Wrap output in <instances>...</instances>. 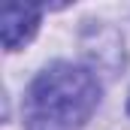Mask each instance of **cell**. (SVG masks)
Masks as SVG:
<instances>
[{
    "label": "cell",
    "mask_w": 130,
    "mask_h": 130,
    "mask_svg": "<svg viewBox=\"0 0 130 130\" xmlns=\"http://www.w3.org/2000/svg\"><path fill=\"white\" fill-rule=\"evenodd\" d=\"M127 112H130V97H127Z\"/></svg>",
    "instance_id": "cell-3"
},
{
    "label": "cell",
    "mask_w": 130,
    "mask_h": 130,
    "mask_svg": "<svg viewBox=\"0 0 130 130\" xmlns=\"http://www.w3.org/2000/svg\"><path fill=\"white\" fill-rule=\"evenodd\" d=\"M100 106V82L88 67L55 61L24 94L27 130H79Z\"/></svg>",
    "instance_id": "cell-1"
},
{
    "label": "cell",
    "mask_w": 130,
    "mask_h": 130,
    "mask_svg": "<svg viewBox=\"0 0 130 130\" xmlns=\"http://www.w3.org/2000/svg\"><path fill=\"white\" fill-rule=\"evenodd\" d=\"M39 27V6L33 3H3L0 9V33H3V45L9 52L21 48Z\"/></svg>",
    "instance_id": "cell-2"
}]
</instances>
